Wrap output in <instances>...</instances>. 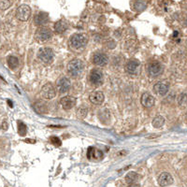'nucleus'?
Listing matches in <instances>:
<instances>
[{
	"instance_id": "f03ea898",
	"label": "nucleus",
	"mask_w": 187,
	"mask_h": 187,
	"mask_svg": "<svg viewBox=\"0 0 187 187\" xmlns=\"http://www.w3.org/2000/svg\"><path fill=\"white\" fill-rule=\"evenodd\" d=\"M88 43V37L84 34H74L69 40V44L73 49L79 50L84 48Z\"/></svg>"
},
{
	"instance_id": "9d476101",
	"label": "nucleus",
	"mask_w": 187,
	"mask_h": 187,
	"mask_svg": "<svg viewBox=\"0 0 187 187\" xmlns=\"http://www.w3.org/2000/svg\"><path fill=\"white\" fill-rule=\"evenodd\" d=\"M140 61H138L136 59H132L127 62L124 68H126V73L130 75H137L138 73V70H140Z\"/></svg>"
},
{
	"instance_id": "423d86ee",
	"label": "nucleus",
	"mask_w": 187,
	"mask_h": 187,
	"mask_svg": "<svg viewBox=\"0 0 187 187\" xmlns=\"http://www.w3.org/2000/svg\"><path fill=\"white\" fill-rule=\"evenodd\" d=\"M31 16V8L27 5H21L16 11V17L20 21L26 22Z\"/></svg>"
},
{
	"instance_id": "0eeeda50",
	"label": "nucleus",
	"mask_w": 187,
	"mask_h": 187,
	"mask_svg": "<svg viewBox=\"0 0 187 187\" xmlns=\"http://www.w3.org/2000/svg\"><path fill=\"white\" fill-rule=\"evenodd\" d=\"M89 80L93 85L100 86L103 83V80H104L103 73L101 72V70L99 69H93L90 73Z\"/></svg>"
},
{
	"instance_id": "ddd939ff",
	"label": "nucleus",
	"mask_w": 187,
	"mask_h": 187,
	"mask_svg": "<svg viewBox=\"0 0 187 187\" xmlns=\"http://www.w3.org/2000/svg\"><path fill=\"white\" fill-rule=\"evenodd\" d=\"M60 103L64 109H66V111H69V109L74 108V106L77 103V99H76V97H72V95H68V97H62L60 100Z\"/></svg>"
},
{
	"instance_id": "7ed1b4c3",
	"label": "nucleus",
	"mask_w": 187,
	"mask_h": 187,
	"mask_svg": "<svg viewBox=\"0 0 187 187\" xmlns=\"http://www.w3.org/2000/svg\"><path fill=\"white\" fill-rule=\"evenodd\" d=\"M54 51H52L51 48H48V47L40 48L37 52V58L44 65L51 64L52 60H54Z\"/></svg>"
},
{
	"instance_id": "2f4dec72",
	"label": "nucleus",
	"mask_w": 187,
	"mask_h": 187,
	"mask_svg": "<svg viewBox=\"0 0 187 187\" xmlns=\"http://www.w3.org/2000/svg\"><path fill=\"white\" fill-rule=\"evenodd\" d=\"M8 104L9 105V107H11V108L13 107V104H12V102L11 101V100H8Z\"/></svg>"
},
{
	"instance_id": "2eb2a0df",
	"label": "nucleus",
	"mask_w": 187,
	"mask_h": 187,
	"mask_svg": "<svg viewBox=\"0 0 187 187\" xmlns=\"http://www.w3.org/2000/svg\"><path fill=\"white\" fill-rule=\"evenodd\" d=\"M49 22V16L46 12H37L34 16V23L37 26L44 25Z\"/></svg>"
},
{
	"instance_id": "4be33fe9",
	"label": "nucleus",
	"mask_w": 187,
	"mask_h": 187,
	"mask_svg": "<svg viewBox=\"0 0 187 187\" xmlns=\"http://www.w3.org/2000/svg\"><path fill=\"white\" fill-rule=\"evenodd\" d=\"M7 63L8 66H9V68L11 69H15L17 66H19V59L17 58L16 56L11 55L7 58Z\"/></svg>"
},
{
	"instance_id": "20e7f679",
	"label": "nucleus",
	"mask_w": 187,
	"mask_h": 187,
	"mask_svg": "<svg viewBox=\"0 0 187 187\" xmlns=\"http://www.w3.org/2000/svg\"><path fill=\"white\" fill-rule=\"evenodd\" d=\"M169 91V83L166 80H161L153 85V92L158 95H165Z\"/></svg>"
},
{
	"instance_id": "a878e982",
	"label": "nucleus",
	"mask_w": 187,
	"mask_h": 187,
	"mask_svg": "<svg viewBox=\"0 0 187 187\" xmlns=\"http://www.w3.org/2000/svg\"><path fill=\"white\" fill-rule=\"evenodd\" d=\"M26 132H27V128H26L25 123H23V122L19 121L18 122V133H19V135L23 137V136L26 135Z\"/></svg>"
},
{
	"instance_id": "9b49d317",
	"label": "nucleus",
	"mask_w": 187,
	"mask_h": 187,
	"mask_svg": "<svg viewBox=\"0 0 187 187\" xmlns=\"http://www.w3.org/2000/svg\"><path fill=\"white\" fill-rule=\"evenodd\" d=\"M93 63L95 66H104L109 63V57L106 54L101 52H97L93 56Z\"/></svg>"
},
{
	"instance_id": "39448f33",
	"label": "nucleus",
	"mask_w": 187,
	"mask_h": 187,
	"mask_svg": "<svg viewBox=\"0 0 187 187\" xmlns=\"http://www.w3.org/2000/svg\"><path fill=\"white\" fill-rule=\"evenodd\" d=\"M147 71L149 76L152 77V78H156V77L160 76L163 73L164 68L158 62H152V63H150L147 66Z\"/></svg>"
},
{
	"instance_id": "4468645a",
	"label": "nucleus",
	"mask_w": 187,
	"mask_h": 187,
	"mask_svg": "<svg viewBox=\"0 0 187 187\" xmlns=\"http://www.w3.org/2000/svg\"><path fill=\"white\" fill-rule=\"evenodd\" d=\"M173 177L167 172H162L158 177V183L160 186H169L173 183Z\"/></svg>"
},
{
	"instance_id": "6ab92c4d",
	"label": "nucleus",
	"mask_w": 187,
	"mask_h": 187,
	"mask_svg": "<svg viewBox=\"0 0 187 187\" xmlns=\"http://www.w3.org/2000/svg\"><path fill=\"white\" fill-rule=\"evenodd\" d=\"M33 107H34L35 111L40 114H44V113H47L48 111V105L46 104V102L42 101V100L35 102Z\"/></svg>"
},
{
	"instance_id": "cd10ccee",
	"label": "nucleus",
	"mask_w": 187,
	"mask_h": 187,
	"mask_svg": "<svg viewBox=\"0 0 187 187\" xmlns=\"http://www.w3.org/2000/svg\"><path fill=\"white\" fill-rule=\"evenodd\" d=\"M87 112H88V109L84 108V107H80L78 111H77V115H78V117L80 118V119H83L86 117V115H87Z\"/></svg>"
},
{
	"instance_id": "f257e3e1",
	"label": "nucleus",
	"mask_w": 187,
	"mask_h": 187,
	"mask_svg": "<svg viewBox=\"0 0 187 187\" xmlns=\"http://www.w3.org/2000/svg\"><path fill=\"white\" fill-rule=\"evenodd\" d=\"M83 70H84V64L80 59H73L68 65V72L70 74V76L74 77V78L80 77L83 73Z\"/></svg>"
},
{
	"instance_id": "7c9ffc66",
	"label": "nucleus",
	"mask_w": 187,
	"mask_h": 187,
	"mask_svg": "<svg viewBox=\"0 0 187 187\" xmlns=\"http://www.w3.org/2000/svg\"><path fill=\"white\" fill-rule=\"evenodd\" d=\"M1 128L3 129V130H7V129L8 128V124L7 123V121H4L1 124Z\"/></svg>"
},
{
	"instance_id": "5701e85b",
	"label": "nucleus",
	"mask_w": 187,
	"mask_h": 187,
	"mask_svg": "<svg viewBox=\"0 0 187 187\" xmlns=\"http://www.w3.org/2000/svg\"><path fill=\"white\" fill-rule=\"evenodd\" d=\"M68 29V25L64 21H58L54 25V30L56 33H63Z\"/></svg>"
},
{
	"instance_id": "c85d7f7f",
	"label": "nucleus",
	"mask_w": 187,
	"mask_h": 187,
	"mask_svg": "<svg viewBox=\"0 0 187 187\" xmlns=\"http://www.w3.org/2000/svg\"><path fill=\"white\" fill-rule=\"evenodd\" d=\"M11 1L9 0H0V9L1 11H5V9L11 7Z\"/></svg>"
},
{
	"instance_id": "bb28decb",
	"label": "nucleus",
	"mask_w": 187,
	"mask_h": 187,
	"mask_svg": "<svg viewBox=\"0 0 187 187\" xmlns=\"http://www.w3.org/2000/svg\"><path fill=\"white\" fill-rule=\"evenodd\" d=\"M186 102H187V98H186V92L181 93L179 95V98H178V103L181 107H186Z\"/></svg>"
},
{
	"instance_id": "6e6552de",
	"label": "nucleus",
	"mask_w": 187,
	"mask_h": 187,
	"mask_svg": "<svg viewBox=\"0 0 187 187\" xmlns=\"http://www.w3.org/2000/svg\"><path fill=\"white\" fill-rule=\"evenodd\" d=\"M52 31L49 29V28L40 27L36 31L35 37H36L37 40L43 42V41L49 40L50 38L52 37Z\"/></svg>"
},
{
	"instance_id": "f8f14e48",
	"label": "nucleus",
	"mask_w": 187,
	"mask_h": 187,
	"mask_svg": "<svg viewBox=\"0 0 187 187\" xmlns=\"http://www.w3.org/2000/svg\"><path fill=\"white\" fill-rule=\"evenodd\" d=\"M71 87L70 80L66 77H62L58 80H57V89L61 94H65L68 91H69Z\"/></svg>"
},
{
	"instance_id": "1a4fd4ad",
	"label": "nucleus",
	"mask_w": 187,
	"mask_h": 187,
	"mask_svg": "<svg viewBox=\"0 0 187 187\" xmlns=\"http://www.w3.org/2000/svg\"><path fill=\"white\" fill-rule=\"evenodd\" d=\"M41 95L43 98L46 99H52L56 95V90L55 87L52 83H46L42 86L41 88Z\"/></svg>"
},
{
	"instance_id": "f3484780",
	"label": "nucleus",
	"mask_w": 187,
	"mask_h": 187,
	"mask_svg": "<svg viewBox=\"0 0 187 187\" xmlns=\"http://www.w3.org/2000/svg\"><path fill=\"white\" fill-rule=\"evenodd\" d=\"M155 97L150 93H144L141 95V104L145 108H152L155 105Z\"/></svg>"
},
{
	"instance_id": "aec40b11",
	"label": "nucleus",
	"mask_w": 187,
	"mask_h": 187,
	"mask_svg": "<svg viewBox=\"0 0 187 187\" xmlns=\"http://www.w3.org/2000/svg\"><path fill=\"white\" fill-rule=\"evenodd\" d=\"M98 118L102 123H109L111 121V113L108 109H102L98 112Z\"/></svg>"
},
{
	"instance_id": "a211bd4d",
	"label": "nucleus",
	"mask_w": 187,
	"mask_h": 187,
	"mask_svg": "<svg viewBox=\"0 0 187 187\" xmlns=\"http://www.w3.org/2000/svg\"><path fill=\"white\" fill-rule=\"evenodd\" d=\"M87 156L89 159L101 160L103 158V152L98 149H95L94 147H90L87 152Z\"/></svg>"
},
{
	"instance_id": "c756f323",
	"label": "nucleus",
	"mask_w": 187,
	"mask_h": 187,
	"mask_svg": "<svg viewBox=\"0 0 187 187\" xmlns=\"http://www.w3.org/2000/svg\"><path fill=\"white\" fill-rule=\"evenodd\" d=\"M50 140L52 142V144H54L55 146H60L62 144V142H61V140L59 138H57V137H52L50 138Z\"/></svg>"
},
{
	"instance_id": "393cba45",
	"label": "nucleus",
	"mask_w": 187,
	"mask_h": 187,
	"mask_svg": "<svg viewBox=\"0 0 187 187\" xmlns=\"http://www.w3.org/2000/svg\"><path fill=\"white\" fill-rule=\"evenodd\" d=\"M138 179V175L135 172H129V173L126 176V181L128 184H132L133 183H135Z\"/></svg>"
},
{
	"instance_id": "412c9836",
	"label": "nucleus",
	"mask_w": 187,
	"mask_h": 187,
	"mask_svg": "<svg viewBox=\"0 0 187 187\" xmlns=\"http://www.w3.org/2000/svg\"><path fill=\"white\" fill-rule=\"evenodd\" d=\"M133 8L138 12H141L146 8V3L143 0H135L133 4Z\"/></svg>"
},
{
	"instance_id": "b1692460",
	"label": "nucleus",
	"mask_w": 187,
	"mask_h": 187,
	"mask_svg": "<svg viewBox=\"0 0 187 187\" xmlns=\"http://www.w3.org/2000/svg\"><path fill=\"white\" fill-rule=\"evenodd\" d=\"M152 126L153 127H155V128H159L161 126H164V123H165V119L164 117H162L160 116V115H158V116H156L155 119L152 120Z\"/></svg>"
},
{
	"instance_id": "dca6fc26",
	"label": "nucleus",
	"mask_w": 187,
	"mask_h": 187,
	"mask_svg": "<svg viewBox=\"0 0 187 187\" xmlns=\"http://www.w3.org/2000/svg\"><path fill=\"white\" fill-rule=\"evenodd\" d=\"M104 95L102 92H99V91H95L92 92L89 95L90 101L95 105H101L104 101Z\"/></svg>"
}]
</instances>
